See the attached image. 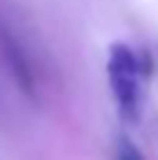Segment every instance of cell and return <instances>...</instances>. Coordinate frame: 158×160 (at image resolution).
<instances>
[{
    "label": "cell",
    "instance_id": "3",
    "mask_svg": "<svg viewBox=\"0 0 158 160\" xmlns=\"http://www.w3.org/2000/svg\"><path fill=\"white\" fill-rule=\"evenodd\" d=\"M114 160H144V156H142V151L133 144V139L119 137L116 151H114Z\"/></svg>",
    "mask_w": 158,
    "mask_h": 160
},
{
    "label": "cell",
    "instance_id": "2",
    "mask_svg": "<svg viewBox=\"0 0 158 160\" xmlns=\"http://www.w3.org/2000/svg\"><path fill=\"white\" fill-rule=\"evenodd\" d=\"M0 70L14 81L23 95L37 98L40 93V65L35 51L19 30V26L0 9Z\"/></svg>",
    "mask_w": 158,
    "mask_h": 160
},
{
    "label": "cell",
    "instance_id": "1",
    "mask_svg": "<svg viewBox=\"0 0 158 160\" xmlns=\"http://www.w3.org/2000/svg\"><path fill=\"white\" fill-rule=\"evenodd\" d=\"M142 58L133 47L116 42L107 53V81L123 121L135 123L142 112Z\"/></svg>",
    "mask_w": 158,
    "mask_h": 160
}]
</instances>
